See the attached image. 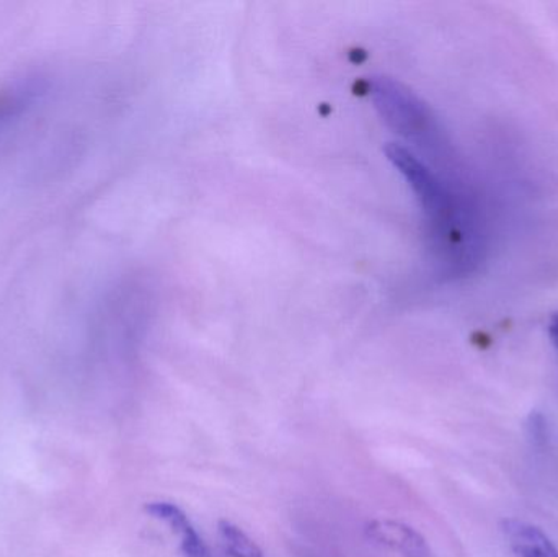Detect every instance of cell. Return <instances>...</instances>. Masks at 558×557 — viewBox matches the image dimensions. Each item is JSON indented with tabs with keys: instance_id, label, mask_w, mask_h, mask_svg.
<instances>
[{
	"instance_id": "cell-1",
	"label": "cell",
	"mask_w": 558,
	"mask_h": 557,
	"mask_svg": "<svg viewBox=\"0 0 558 557\" xmlns=\"http://www.w3.org/2000/svg\"><path fill=\"white\" fill-rule=\"evenodd\" d=\"M387 157L390 162L405 177L410 189L415 193L423 211L433 222H439L451 211V199L438 177L412 153L400 144H390L387 147Z\"/></svg>"
},
{
	"instance_id": "cell-2",
	"label": "cell",
	"mask_w": 558,
	"mask_h": 557,
	"mask_svg": "<svg viewBox=\"0 0 558 557\" xmlns=\"http://www.w3.org/2000/svg\"><path fill=\"white\" fill-rule=\"evenodd\" d=\"M373 542L399 553L402 557H436L422 533L396 520H373L366 529Z\"/></svg>"
},
{
	"instance_id": "cell-3",
	"label": "cell",
	"mask_w": 558,
	"mask_h": 557,
	"mask_svg": "<svg viewBox=\"0 0 558 557\" xmlns=\"http://www.w3.org/2000/svg\"><path fill=\"white\" fill-rule=\"evenodd\" d=\"M501 533L511 552L518 557H558L556 543L534 523L505 519L501 522Z\"/></svg>"
},
{
	"instance_id": "cell-4",
	"label": "cell",
	"mask_w": 558,
	"mask_h": 557,
	"mask_svg": "<svg viewBox=\"0 0 558 557\" xmlns=\"http://www.w3.org/2000/svg\"><path fill=\"white\" fill-rule=\"evenodd\" d=\"M147 516L169 526L173 535L179 536L180 549L186 557H209L208 548L186 513L175 504L150 502L146 506Z\"/></svg>"
},
{
	"instance_id": "cell-5",
	"label": "cell",
	"mask_w": 558,
	"mask_h": 557,
	"mask_svg": "<svg viewBox=\"0 0 558 557\" xmlns=\"http://www.w3.org/2000/svg\"><path fill=\"white\" fill-rule=\"evenodd\" d=\"M46 84L38 75L15 78L0 87V130L25 113L43 94Z\"/></svg>"
},
{
	"instance_id": "cell-6",
	"label": "cell",
	"mask_w": 558,
	"mask_h": 557,
	"mask_svg": "<svg viewBox=\"0 0 558 557\" xmlns=\"http://www.w3.org/2000/svg\"><path fill=\"white\" fill-rule=\"evenodd\" d=\"M219 538L226 553L232 557H264L260 546L244 532L228 520L218 522Z\"/></svg>"
},
{
	"instance_id": "cell-7",
	"label": "cell",
	"mask_w": 558,
	"mask_h": 557,
	"mask_svg": "<svg viewBox=\"0 0 558 557\" xmlns=\"http://www.w3.org/2000/svg\"><path fill=\"white\" fill-rule=\"evenodd\" d=\"M549 336L550 340H553L554 346H556L558 350V313L554 314V316L550 317Z\"/></svg>"
}]
</instances>
